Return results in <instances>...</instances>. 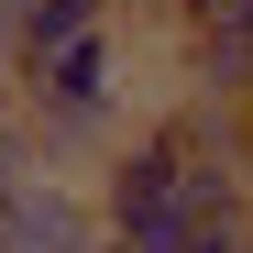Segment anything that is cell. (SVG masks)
I'll return each mask as SVG.
<instances>
[{
	"label": "cell",
	"instance_id": "1",
	"mask_svg": "<svg viewBox=\"0 0 253 253\" xmlns=\"http://www.w3.org/2000/svg\"><path fill=\"white\" fill-rule=\"evenodd\" d=\"M176 33H187V88L220 110H253V0H198Z\"/></svg>",
	"mask_w": 253,
	"mask_h": 253
},
{
	"label": "cell",
	"instance_id": "2",
	"mask_svg": "<svg viewBox=\"0 0 253 253\" xmlns=\"http://www.w3.org/2000/svg\"><path fill=\"white\" fill-rule=\"evenodd\" d=\"M121 22V0H22L11 11V66L0 77H33V66H55L66 44H88V33Z\"/></svg>",
	"mask_w": 253,
	"mask_h": 253
},
{
	"label": "cell",
	"instance_id": "3",
	"mask_svg": "<svg viewBox=\"0 0 253 253\" xmlns=\"http://www.w3.org/2000/svg\"><path fill=\"white\" fill-rule=\"evenodd\" d=\"M187 253H242V231H187Z\"/></svg>",
	"mask_w": 253,
	"mask_h": 253
},
{
	"label": "cell",
	"instance_id": "4",
	"mask_svg": "<svg viewBox=\"0 0 253 253\" xmlns=\"http://www.w3.org/2000/svg\"><path fill=\"white\" fill-rule=\"evenodd\" d=\"M0 66H11V0H0Z\"/></svg>",
	"mask_w": 253,
	"mask_h": 253
},
{
	"label": "cell",
	"instance_id": "5",
	"mask_svg": "<svg viewBox=\"0 0 253 253\" xmlns=\"http://www.w3.org/2000/svg\"><path fill=\"white\" fill-rule=\"evenodd\" d=\"M165 11H176V22H187V11H198V0H165Z\"/></svg>",
	"mask_w": 253,
	"mask_h": 253
},
{
	"label": "cell",
	"instance_id": "6",
	"mask_svg": "<svg viewBox=\"0 0 253 253\" xmlns=\"http://www.w3.org/2000/svg\"><path fill=\"white\" fill-rule=\"evenodd\" d=\"M242 253H253V220H242Z\"/></svg>",
	"mask_w": 253,
	"mask_h": 253
},
{
	"label": "cell",
	"instance_id": "7",
	"mask_svg": "<svg viewBox=\"0 0 253 253\" xmlns=\"http://www.w3.org/2000/svg\"><path fill=\"white\" fill-rule=\"evenodd\" d=\"M11 11H22V0H11Z\"/></svg>",
	"mask_w": 253,
	"mask_h": 253
}]
</instances>
